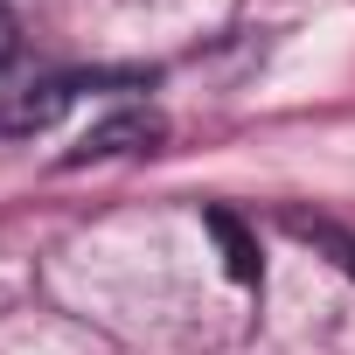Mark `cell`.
I'll list each match as a JSON object with an SVG mask.
<instances>
[{
	"label": "cell",
	"mask_w": 355,
	"mask_h": 355,
	"mask_svg": "<svg viewBox=\"0 0 355 355\" xmlns=\"http://www.w3.org/2000/svg\"><path fill=\"white\" fill-rule=\"evenodd\" d=\"M167 139V119L160 112H146V105H125V112H112V119H98L56 167H98V160H125V153H153Z\"/></svg>",
	"instance_id": "6da1fadb"
},
{
	"label": "cell",
	"mask_w": 355,
	"mask_h": 355,
	"mask_svg": "<svg viewBox=\"0 0 355 355\" xmlns=\"http://www.w3.org/2000/svg\"><path fill=\"white\" fill-rule=\"evenodd\" d=\"M70 98H77V77H8L0 84V132L35 139L70 112Z\"/></svg>",
	"instance_id": "7a4b0ae2"
},
{
	"label": "cell",
	"mask_w": 355,
	"mask_h": 355,
	"mask_svg": "<svg viewBox=\"0 0 355 355\" xmlns=\"http://www.w3.org/2000/svg\"><path fill=\"white\" fill-rule=\"evenodd\" d=\"M202 223H209V237L223 244V265H230V279H237V286H258V244H251V230H244L230 209H202Z\"/></svg>",
	"instance_id": "3957f363"
},
{
	"label": "cell",
	"mask_w": 355,
	"mask_h": 355,
	"mask_svg": "<svg viewBox=\"0 0 355 355\" xmlns=\"http://www.w3.org/2000/svg\"><path fill=\"white\" fill-rule=\"evenodd\" d=\"M286 230H293V237H306V244H320V251L355 279V237H348V230H334V223H320V216H286Z\"/></svg>",
	"instance_id": "277c9868"
},
{
	"label": "cell",
	"mask_w": 355,
	"mask_h": 355,
	"mask_svg": "<svg viewBox=\"0 0 355 355\" xmlns=\"http://www.w3.org/2000/svg\"><path fill=\"white\" fill-rule=\"evenodd\" d=\"M15 49H21V21H15V8L0 0V70L15 63Z\"/></svg>",
	"instance_id": "5b68a950"
}]
</instances>
